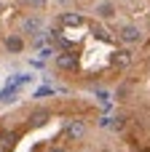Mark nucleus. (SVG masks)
<instances>
[{
    "label": "nucleus",
    "instance_id": "nucleus-1",
    "mask_svg": "<svg viewBox=\"0 0 150 152\" xmlns=\"http://www.w3.org/2000/svg\"><path fill=\"white\" fill-rule=\"evenodd\" d=\"M89 19L83 13H75V11H64L56 16V29H75V27H83Z\"/></svg>",
    "mask_w": 150,
    "mask_h": 152
},
{
    "label": "nucleus",
    "instance_id": "nucleus-2",
    "mask_svg": "<svg viewBox=\"0 0 150 152\" xmlns=\"http://www.w3.org/2000/svg\"><path fill=\"white\" fill-rule=\"evenodd\" d=\"M115 35H118V37H121V40L126 43V45H132V43H137V40L142 37L140 27H137V24H129V21H126V24H118Z\"/></svg>",
    "mask_w": 150,
    "mask_h": 152
},
{
    "label": "nucleus",
    "instance_id": "nucleus-3",
    "mask_svg": "<svg viewBox=\"0 0 150 152\" xmlns=\"http://www.w3.org/2000/svg\"><path fill=\"white\" fill-rule=\"evenodd\" d=\"M54 64H56V69L70 72V69H75V67H78V59H75V53H72V51H59V53L54 56Z\"/></svg>",
    "mask_w": 150,
    "mask_h": 152
},
{
    "label": "nucleus",
    "instance_id": "nucleus-4",
    "mask_svg": "<svg viewBox=\"0 0 150 152\" xmlns=\"http://www.w3.org/2000/svg\"><path fill=\"white\" fill-rule=\"evenodd\" d=\"M5 48H8L11 53H21V51L27 48V43H24L21 35H5Z\"/></svg>",
    "mask_w": 150,
    "mask_h": 152
},
{
    "label": "nucleus",
    "instance_id": "nucleus-5",
    "mask_svg": "<svg viewBox=\"0 0 150 152\" xmlns=\"http://www.w3.org/2000/svg\"><path fill=\"white\" fill-rule=\"evenodd\" d=\"M67 136L70 139H83L86 136V123L83 120H70L67 123Z\"/></svg>",
    "mask_w": 150,
    "mask_h": 152
},
{
    "label": "nucleus",
    "instance_id": "nucleus-6",
    "mask_svg": "<svg viewBox=\"0 0 150 152\" xmlns=\"http://www.w3.org/2000/svg\"><path fill=\"white\" fill-rule=\"evenodd\" d=\"M48 118H51V112H48L46 107H38V110L30 112V123H32V126H43V123H48Z\"/></svg>",
    "mask_w": 150,
    "mask_h": 152
}]
</instances>
